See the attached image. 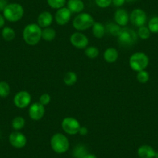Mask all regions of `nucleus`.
<instances>
[{
    "instance_id": "393cba45",
    "label": "nucleus",
    "mask_w": 158,
    "mask_h": 158,
    "mask_svg": "<svg viewBox=\"0 0 158 158\" xmlns=\"http://www.w3.org/2000/svg\"><path fill=\"white\" fill-rule=\"evenodd\" d=\"M25 118L22 116H16L12 121V127L16 131H19L25 127Z\"/></svg>"
},
{
    "instance_id": "e433bc0d",
    "label": "nucleus",
    "mask_w": 158,
    "mask_h": 158,
    "mask_svg": "<svg viewBox=\"0 0 158 158\" xmlns=\"http://www.w3.org/2000/svg\"><path fill=\"white\" fill-rule=\"evenodd\" d=\"M5 18L2 15L0 14V28H2L4 25H5Z\"/></svg>"
},
{
    "instance_id": "f03ea898",
    "label": "nucleus",
    "mask_w": 158,
    "mask_h": 158,
    "mask_svg": "<svg viewBox=\"0 0 158 158\" xmlns=\"http://www.w3.org/2000/svg\"><path fill=\"white\" fill-rule=\"evenodd\" d=\"M149 62V57L145 53L136 52L130 56L129 64L133 71L139 72L143 71L148 67Z\"/></svg>"
},
{
    "instance_id": "f3484780",
    "label": "nucleus",
    "mask_w": 158,
    "mask_h": 158,
    "mask_svg": "<svg viewBox=\"0 0 158 158\" xmlns=\"http://www.w3.org/2000/svg\"><path fill=\"white\" fill-rule=\"evenodd\" d=\"M155 151L154 149L150 145H142L138 148L137 154L139 158H154Z\"/></svg>"
},
{
    "instance_id": "cd10ccee",
    "label": "nucleus",
    "mask_w": 158,
    "mask_h": 158,
    "mask_svg": "<svg viewBox=\"0 0 158 158\" xmlns=\"http://www.w3.org/2000/svg\"><path fill=\"white\" fill-rule=\"evenodd\" d=\"M147 27L151 33H158V16H153L148 21Z\"/></svg>"
},
{
    "instance_id": "c85d7f7f",
    "label": "nucleus",
    "mask_w": 158,
    "mask_h": 158,
    "mask_svg": "<svg viewBox=\"0 0 158 158\" xmlns=\"http://www.w3.org/2000/svg\"><path fill=\"white\" fill-rule=\"evenodd\" d=\"M10 93V86L6 81H0V97L6 98Z\"/></svg>"
},
{
    "instance_id": "0eeeda50",
    "label": "nucleus",
    "mask_w": 158,
    "mask_h": 158,
    "mask_svg": "<svg viewBox=\"0 0 158 158\" xmlns=\"http://www.w3.org/2000/svg\"><path fill=\"white\" fill-rule=\"evenodd\" d=\"M81 124L77 119L73 117H66L62 120L61 127L65 133L68 135H76L79 133Z\"/></svg>"
},
{
    "instance_id": "ddd939ff",
    "label": "nucleus",
    "mask_w": 158,
    "mask_h": 158,
    "mask_svg": "<svg viewBox=\"0 0 158 158\" xmlns=\"http://www.w3.org/2000/svg\"><path fill=\"white\" fill-rule=\"evenodd\" d=\"M71 15L72 13L67 7H63L57 10L54 16V19L58 25L64 26L71 20Z\"/></svg>"
},
{
    "instance_id": "72a5a7b5",
    "label": "nucleus",
    "mask_w": 158,
    "mask_h": 158,
    "mask_svg": "<svg viewBox=\"0 0 158 158\" xmlns=\"http://www.w3.org/2000/svg\"><path fill=\"white\" fill-rule=\"evenodd\" d=\"M126 2V0H112V3L114 6L120 7L123 6Z\"/></svg>"
},
{
    "instance_id": "39448f33",
    "label": "nucleus",
    "mask_w": 158,
    "mask_h": 158,
    "mask_svg": "<svg viewBox=\"0 0 158 158\" xmlns=\"http://www.w3.org/2000/svg\"><path fill=\"white\" fill-rule=\"evenodd\" d=\"M117 37L120 46L124 48H130L137 42L138 35L137 33L133 29L125 27L121 29L120 33Z\"/></svg>"
},
{
    "instance_id": "c756f323",
    "label": "nucleus",
    "mask_w": 158,
    "mask_h": 158,
    "mask_svg": "<svg viewBox=\"0 0 158 158\" xmlns=\"http://www.w3.org/2000/svg\"><path fill=\"white\" fill-rule=\"evenodd\" d=\"M150 31L148 29V27H145V26H143V27H139V30H138L137 35L138 37H139L142 40H147L150 38Z\"/></svg>"
},
{
    "instance_id": "6e6552de",
    "label": "nucleus",
    "mask_w": 158,
    "mask_h": 158,
    "mask_svg": "<svg viewBox=\"0 0 158 158\" xmlns=\"http://www.w3.org/2000/svg\"><path fill=\"white\" fill-rule=\"evenodd\" d=\"M70 43L77 49H85L89 46V38L86 35L81 32H75L73 33L70 36Z\"/></svg>"
},
{
    "instance_id": "aec40b11",
    "label": "nucleus",
    "mask_w": 158,
    "mask_h": 158,
    "mask_svg": "<svg viewBox=\"0 0 158 158\" xmlns=\"http://www.w3.org/2000/svg\"><path fill=\"white\" fill-rule=\"evenodd\" d=\"M72 153L74 158H84L89 153V150L83 144H77L74 147Z\"/></svg>"
},
{
    "instance_id": "5701e85b",
    "label": "nucleus",
    "mask_w": 158,
    "mask_h": 158,
    "mask_svg": "<svg viewBox=\"0 0 158 158\" xmlns=\"http://www.w3.org/2000/svg\"><path fill=\"white\" fill-rule=\"evenodd\" d=\"M2 36L6 41H12L16 37V32L11 27H4L2 30Z\"/></svg>"
},
{
    "instance_id": "20e7f679",
    "label": "nucleus",
    "mask_w": 158,
    "mask_h": 158,
    "mask_svg": "<svg viewBox=\"0 0 158 158\" xmlns=\"http://www.w3.org/2000/svg\"><path fill=\"white\" fill-rule=\"evenodd\" d=\"M95 20L91 14L88 13H81L77 14L73 19V27L77 31H85L92 28Z\"/></svg>"
},
{
    "instance_id": "ea45409f",
    "label": "nucleus",
    "mask_w": 158,
    "mask_h": 158,
    "mask_svg": "<svg viewBox=\"0 0 158 158\" xmlns=\"http://www.w3.org/2000/svg\"><path fill=\"white\" fill-rule=\"evenodd\" d=\"M154 158H158V151L156 152V153H155Z\"/></svg>"
},
{
    "instance_id": "7ed1b4c3",
    "label": "nucleus",
    "mask_w": 158,
    "mask_h": 158,
    "mask_svg": "<svg viewBox=\"0 0 158 158\" xmlns=\"http://www.w3.org/2000/svg\"><path fill=\"white\" fill-rule=\"evenodd\" d=\"M3 16L6 20L15 23L20 20L24 15V9L19 3H10L3 10Z\"/></svg>"
},
{
    "instance_id": "4be33fe9",
    "label": "nucleus",
    "mask_w": 158,
    "mask_h": 158,
    "mask_svg": "<svg viewBox=\"0 0 158 158\" xmlns=\"http://www.w3.org/2000/svg\"><path fill=\"white\" fill-rule=\"evenodd\" d=\"M56 37V31L51 27H47L42 30V39L45 41L51 42Z\"/></svg>"
},
{
    "instance_id": "58836bf2",
    "label": "nucleus",
    "mask_w": 158,
    "mask_h": 158,
    "mask_svg": "<svg viewBox=\"0 0 158 158\" xmlns=\"http://www.w3.org/2000/svg\"><path fill=\"white\" fill-rule=\"evenodd\" d=\"M135 1H136V0H126V2H135Z\"/></svg>"
},
{
    "instance_id": "7c9ffc66",
    "label": "nucleus",
    "mask_w": 158,
    "mask_h": 158,
    "mask_svg": "<svg viewBox=\"0 0 158 158\" xmlns=\"http://www.w3.org/2000/svg\"><path fill=\"white\" fill-rule=\"evenodd\" d=\"M136 79H137V81L140 84H145V83H147L149 81V79H150V74H149V73L146 70L140 71L139 72H137Z\"/></svg>"
},
{
    "instance_id": "423d86ee",
    "label": "nucleus",
    "mask_w": 158,
    "mask_h": 158,
    "mask_svg": "<svg viewBox=\"0 0 158 158\" xmlns=\"http://www.w3.org/2000/svg\"><path fill=\"white\" fill-rule=\"evenodd\" d=\"M51 147L55 153H64L69 149V140L63 133H57L51 136Z\"/></svg>"
},
{
    "instance_id": "f704fd0d",
    "label": "nucleus",
    "mask_w": 158,
    "mask_h": 158,
    "mask_svg": "<svg viewBox=\"0 0 158 158\" xmlns=\"http://www.w3.org/2000/svg\"><path fill=\"white\" fill-rule=\"evenodd\" d=\"M7 5H8L7 0H0V12H3Z\"/></svg>"
},
{
    "instance_id": "9d476101",
    "label": "nucleus",
    "mask_w": 158,
    "mask_h": 158,
    "mask_svg": "<svg viewBox=\"0 0 158 158\" xmlns=\"http://www.w3.org/2000/svg\"><path fill=\"white\" fill-rule=\"evenodd\" d=\"M147 16L145 11L141 9H135L130 14V21L133 26L137 27L145 26Z\"/></svg>"
},
{
    "instance_id": "dca6fc26",
    "label": "nucleus",
    "mask_w": 158,
    "mask_h": 158,
    "mask_svg": "<svg viewBox=\"0 0 158 158\" xmlns=\"http://www.w3.org/2000/svg\"><path fill=\"white\" fill-rule=\"evenodd\" d=\"M67 8L71 13H81L85 10V3L82 0H68Z\"/></svg>"
},
{
    "instance_id": "412c9836",
    "label": "nucleus",
    "mask_w": 158,
    "mask_h": 158,
    "mask_svg": "<svg viewBox=\"0 0 158 158\" xmlns=\"http://www.w3.org/2000/svg\"><path fill=\"white\" fill-rule=\"evenodd\" d=\"M77 81V74L74 71H68L64 77V83L67 86H73Z\"/></svg>"
},
{
    "instance_id": "f8f14e48",
    "label": "nucleus",
    "mask_w": 158,
    "mask_h": 158,
    "mask_svg": "<svg viewBox=\"0 0 158 158\" xmlns=\"http://www.w3.org/2000/svg\"><path fill=\"white\" fill-rule=\"evenodd\" d=\"M10 144L16 149L23 148L27 143V139L25 135L19 131L13 132L9 136Z\"/></svg>"
},
{
    "instance_id": "473e14b6",
    "label": "nucleus",
    "mask_w": 158,
    "mask_h": 158,
    "mask_svg": "<svg viewBox=\"0 0 158 158\" xmlns=\"http://www.w3.org/2000/svg\"><path fill=\"white\" fill-rule=\"evenodd\" d=\"M95 4L100 8H107L112 4V0H95Z\"/></svg>"
},
{
    "instance_id": "b1692460",
    "label": "nucleus",
    "mask_w": 158,
    "mask_h": 158,
    "mask_svg": "<svg viewBox=\"0 0 158 158\" xmlns=\"http://www.w3.org/2000/svg\"><path fill=\"white\" fill-rule=\"evenodd\" d=\"M122 27H119L115 23H109L106 25V30L113 36H118L121 31Z\"/></svg>"
},
{
    "instance_id": "a878e982",
    "label": "nucleus",
    "mask_w": 158,
    "mask_h": 158,
    "mask_svg": "<svg viewBox=\"0 0 158 158\" xmlns=\"http://www.w3.org/2000/svg\"><path fill=\"white\" fill-rule=\"evenodd\" d=\"M85 54L86 57H88L90 59H95L99 55V51H98V48L95 46H90L87 47L85 49Z\"/></svg>"
},
{
    "instance_id": "4468645a",
    "label": "nucleus",
    "mask_w": 158,
    "mask_h": 158,
    "mask_svg": "<svg viewBox=\"0 0 158 158\" xmlns=\"http://www.w3.org/2000/svg\"><path fill=\"white\" fill-rule=\"evenodd\" d=\"M114 20L119 27H124L128 24L130 21V15L127 10L123 9H118L114 13Z\"/></svg>"
},
{
    "instance_id": "f257e3e1",
    "label": "nucleus",
    "mask_w": 158,
    "mask_h": 158,
    "mask_svg": "<svg viewBox=\"0 0 158 158\" xmlns=\"http://www.w3.org/2000/svg\"><path fill=\"white\" fill-rule=\"evenodd\" d=\"M23 38L27 44L35 46L42 39V28L36 23H30L23 31Z\"/></svg>"
},
{
    "instance_id": "2eb2a0df",
    "label": "nucleus",
    "mask_w": 158,
    "mask_h": 158,
    "mask_svg": "<svg viewBox=\"0 0 158 158\" xmlns=\"http://www.w3.org/2000/svg\"><path fill=\"white\" fill-rule=\"evenodd\" d=\"M54 21V16L50 12L44 11L39 14L37 17V24L41 28L50 27Z\"/></svg>"
},
{
    "instance_id": "bb28decb",
    "label": "nucleus",
    "mask_w": 158,
    "mask_h": 158,
    "mask_svg": "<svg viewBox=\"0 0 158 158\" xmlns=\"http://www.w3.org/2000/svg\"><path fill=\"white\" fill-rule=\"evenodd\" d=\"M48 6L54 10H59L64 7L67 3V0H47Z\"/></svg>"
},
{
    "instance_id": "4c0bfd02",
    "label": "nucleus",
    "mask_w": 158,
    "mask_h": 158,
    "mask_svg": "<svg viewBox=\"0 0 158 158\" xmlns=\"http://www.w3.org/2000/svg\"><path fill=\"white\" fill-rule=\"evenodd\" d=\"M84 158H97V156H95V154H93V153H88L87 155H86L85 156Z\"/></svg>"
},
{
    "instance_id": "1a4fd4ad",
    "label": "nucleus",
    "mask_w": 158,
    "mask_h": 158,
    "mask_svg": "<svg viewBox=\"0 0 158 158\" xmlns=\"http://www.w3.org/2000/svg\"><path fill=\"white\" fill-rule=\"evenodd\" d=\"M32 97L27 91H19L15 95L13 98L14 105L19 109H25L31 103Z\"/></svg>"
},
{
    "instance_id": "2f4dec72",
    "label": "nucleus",
    "mask_w": 158,
    "mask_h": 158,
    "mask_svg": "<svg viewBox=\"0 0 158 158\" xmlns=\"http://www.w3.org/2000/svg\"><path fill=\"white\" fill-rule=\"evenodd\" d=\"M51 95L48 93L42 94L39 98V102L44 106L49 105L50 102H51Z\"/></svg>"
},
{
    "instance_id": "6ab92c4d",
    "label": "nucleus",
    "mask_w": 158,
    "mask_h": 158,
    "mask_svg": "<svg viewBox=\"0 0 158 158\" xmlns=\"http://www.w3.org/2000/svg\"><path fill=\"white\" fill-rule=\"evenodd\" d=\"M92 34L97 39H101L105 36L106 33V26L100 22H95L92 27Z\"/></svg>"
},
{
    "instance_id": "a211bd4d",
    "label": "nucleus",
    "mask_w": 158,
    "mask_h": 158,
    "mask_svg": "<svg viewBox=\"0 0 158 158\" xmlns=\"http://www.w3.org/2000/svg\"><path fill=\"white\" fill-rule=\"evenodd\" d=\"M103 58L107 63H115L118 58V51L114 48H107L103 54Z\"/></svg>"
},
{
    "instance_id": "c9c22d12",
    "label": "nucleus",
    "mask_w": 158,
    "mask_h": 158,
    "mask_svg": "<svg viewBox=\"0 0 158 158\" xmlns=\"http://www.w3.org/2000/svg\"><path fill=\"white\" fill-rule=\"evenodd\" d=\"M79 134L81 135V136H86V135L89 133V130H88L87 127H81L80 130H79Z\"/></svg>"
},
{
    "instance_id": "9b49d317",
    "label": "nucleus",
    "mask_w": 158,
    "mask_h": 158,
    "mask_svg": "<svg viewBox=\"0 0 158 158\" xmlns=\"http://www.w3.org/2000/svg\"><path fill=\"white\" fill-rule=\"evenodd\" d=\"M29 116L31 119L34 121L40 120L45 114V106L41 105L40 103L34 102L30 106L28 110Z\"/></svg>"
}]
</instances>
